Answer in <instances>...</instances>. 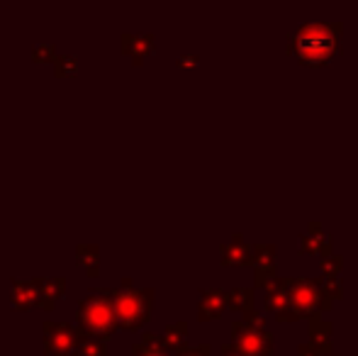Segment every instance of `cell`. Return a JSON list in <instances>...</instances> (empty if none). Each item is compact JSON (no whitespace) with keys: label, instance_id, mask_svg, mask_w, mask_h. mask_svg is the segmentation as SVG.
<instances>
[{"label":"cell","instance_id":"6da1fadb","mask_svg":"<svg viewBox=\"0 0 358 356\" xmlns=\"http://www.w3.org/2000/svg\"><path fill=\"white\" fill-rule=\"evenodd\" d=\"M341 24L336 22H310L302 24L295 34L287 37V52L297 54L302 64H327L336 54L341 42Z\"/></svg>","mask_w":358,"mask_h":356},{"label":"cell","instance_id":"7a4b0ae2","mask_svg":"<svg viewBox=\"0 0 358 356\" xmlns=\"http://www.w3.org/2000/svg\"><path fill=\"white\" fill-rule=\"evenodd\" d=\"M76 325L88 339L105 342L120 329L117 313H115V290L90 288L88 295L78 303Z\"/></svg>","mask_w":358,"mask_h":356},{"label":"cell","instance_id":"3957f363","mask_svg":"<svg viewBox=\"0 0 358 356\" xmlns=\"http://www.w3.org/2000/svg\"><path fill=\"white\" fill-rule=\"evenodd\" d=\"M154 310V290L120 285L115 290V313H117L120 329H139L149 320Z\"/></svg>","mask_w":358,"mask_h":356},{"label":"cell","instance_id":"277c9868","mask_svg":"<svg viewBox=\"0 0 358 356\" xmlns=\"http://www.w3.org/2000/svg\"><path fill=\"white\" fill-rule=\"evenodd\" d=\"M287 293H290L292 308L300 315H320L329 310L334 300L322 290V285L312 278H287Z\"/></svg>","mask_w":358,"mask_h":356},{"label":"cell","instance_id":"5b68a950","mask_svg":"<svg viewBox=\"0 0 358 356\" xmlns=\"http://www.w3.org/2000/svg\"><path fill=\"white\" fill-rule=\"evenodd\" d=\"M42 332H44V354L49 356H71L88 339L78 329V325L54 322V320H47L42 325Z\"/></svg>","mask_w":358,"mask_h":356},{"label":"cell","instance_id":"8992f818","mask_svg":"<svg viewBox=\"0 0 358 356\" xmlns=\"http://www.w3.org/2000/svg\"><path fill=\"white\" fill-rule=\"evenodd\" d=\"M231 344L244 356H271L273 354V334L268 329H256L244 320L231 322Z\"/></svg>","mask_w":358,"mask_h":356},{"label":"cell","instance_id":"52a82bcc","mask_svg":"<svg viewBox=\"0 0 358 356\" xmlns=\"http://www.w3.org/2000/svg\"><path fill=\"white\" fill-rule=\"evenodd\" d=\"M266 308L275 313L278 322H295L300 318L290 303V293H287V278H275L273 283L266 288Z\"/></svg>","mask_w":358,"mask_h":356},{"label":"cell","instance_id":"ba28073f","mask_svg":"<svg viewBox=\"0 0 358 356\" xmlns=\"http://www.w3.org/2000/svg\"><path fill=\"white\" fill-rule=\"evenodd\" d=\"M254 280L259 288H268L278 276H275V247L273 244H256L254 247Z\"/></svg>","mask_w":358,"mask_h":356},{"label":"cell","instance_id":"9c48e42d","mask_svg":"<svg viewBox=\"0 0 358 356\" xmlns=\"http://www.w3.org/2000/svg\"><path fill=\"white\" fill-rule=\"evenodd\" d=\"M120 47H122V54L132 57L134 64H144V59L149 57V54H154L156 39L151 32H122Z\"/></svg>","mask_w":358,"mask_h":356},{"label":"cell","instance_id":"30bf717a","mask_svg":"<svg viewBox=\"0 0 358 356\" xmlns=\"http://www.w3.org/2000/svg\"><path fill=\"white\" fill-rule=\"evenodd\" d=\"M32 280L39 290V308L42 310L57 308V303L66 293V278L64 276H37Z\"/></svg>","mask_w":358,"mask_h":356},{"label":"cell","instance_id":"8fae6325","mask_svg":"<svg viewBox=\"0 0 358 356\" xmlns=\"http://www.w3.org/2000/svg\"><path fill=\"white\" fill-rule=\"evenodd\" d=\"M13 290H10V303L17 310H29V308H39V290L34 285V280H22V278H13L10 280Z\"/></svg>","mask_w":358,"mask_h":356},{"label":"cell","instance_id":"7c38bea8","mask_svg":"<svg viewBox=\"0 0 358 356\" xmlns=\"http://www.w3.org/2000/svg\"><path fill=\"white\" fill-rule=\"evenodd\" d=\"M302 242V252L305 254H320L322 259L331 257V237L327 232H322L320 222H310V229L300 237Z\"/></svg>","mask_w":358,"mask_h":356},{"label":"cell","instance_id":"4fadbf2b","mask_svg":"<svg viewBox=\"0 0 358 356\" xmlns=\"http://www.w3.org/2000/svg\"><path fill=\"white\" fill-rule=\"evenodd\" d=\"M220 252H222V264H227V266H234V264H251V259H254V247H249L239 232L231 237V242L222 244Z\"/></svg>","mask_w":358,"mask_h":356},{"label":"cell","instance_id":"5bb4252c","mask_svg":"<svg viewBox=\"0 0 358 356\" xmlns=\"http://www.w3.org/2000/svg\"><path fill=\"white\" fill-rule=\"evenodd\" d=\"M227 308V293L224 290H203V295H200V303H198V318L203 320V322H208V320H217L222 313H224Z\"/></svg>","mask_w":358,"mask_h":356},{"label":"cell","instance_id":"9a60e30c","mask_svg":"<svg viewBox=\"0 0 358 356\" xmlns=\"http://www.w3.org/2000/svg\"><path fill=\"white\" fill-rule=\"evenodd\" d=\"M331 329H334V325L322 320L320 315H312L310 318V344L322 356L331 354Z\"/></svg>","mask_w":358,"mask_h":356},{"label":"cell","instance_id":"2e32d148","mask_svg":"<svg viewBox=\"0 0 358 356\" xmlns=\"http://www.w3.org/2000/svg\"><path fill=\"white\" fill-rule=\"evenodd\" d=\"M76 262L85 271V276H100V247L98 244H76Z\"/></svg>","mask_w":358,"mask_h":356},{"label":"cell","instance_id":"e0dca14e","mask_svg":"<svg viewBox=\"0 0 358 356\" xmlns=\"http://www.w3.org/2000/svg\"><path fill=\"white\" fill-rule=\"evenodd\" d=\"M132 356H173L166 349L164 337L146 332L137 344H132Z\"/></svg>","mask_w":358,"mask_h":356},{"label":"cell","instance_id":"ac0fdd59","mask_svg":"<svg viewBox=\"0 0 358 356\" xmlns=\"http://www.w3.org/2000/svg\"><path fill=\"white\" fill-rule=\"evenodd\" d=\"M185 337H188V322H183V320H180V322H171L164 332L166 349H169L171 354L180 352V349L185 347Z\"/></svg>","mask_w":358,"mask_h":356},{"label":"cell","instance_id":"d6986e66","mask_svg":"<svg viewBox=\"0 0 358 356\" xmlns=\"http://www.w3.org/2000/svg\"><path fill=\"white\" fill-rule=\"evenodd\" d=\"M254 290L251 288H231L227 290V308L239 310V313H249L254 310Z\"/></svg>","mask_w":358,"mask_h":356},{"label":"cell","instance_id":"ffe728a7","mask_svg":"<svg viewBox=\"0 0 358 356\" xmlns=\"http://www.w3.org/2000/svg\"><path fill=\"white\" fill-rule=\"evenodd\" d=\"M54 71H57L59 76H71V73L78 71V57H76V54H59V57L54 59Z\"/></svg>","mask_w":358,"mask_h":356},{"label":"cell","instance_id":"44dd1931","mask_svg":"<svg viewBox=\"0 0 358 356\" xmlns=\"http://www.w3.org/2000/svg\"><path fill=\"white\" fill-rule=\"evenodd\" d=\"M317 283L322 285V290H324L331 300L344 295V283H341V276H322Z\"/></svg>","mask_w":358,"mask_h":356},{"label":"cell","instance_id":"7402d4cb","mask_svg":"<svg viewBox=\"0 0 358 356\" xmlns=\"http://www.w3.org/2000/svg\"><path fill=\"white\" fill-rule=\"evenodd\" d=\"M57 57H59V52H57V47H54V42H42L32 47L34 62H54Z\"/></svg>","mask_w":358,"mask_h":356},{"label":"cell","instance_id":"603a6c76","mask_svg":"<svg viewBox=\"0 0 358 356\" xmlns=\"http://www.w3.org/2000/svg\"><path fill=\"white\" fill-rule=\"evenodd\" d=\"M76 356H110V354H108L105 342H98V339H85V342L80 344L78 352H76Z\"/></svg>","mask_w":358,"mask_h":356},{"label":"cell","instance_id":"cb8c5ba5","mask_svg":"<svg viewBox=\"0 0 358 356\" xmlns=\"http://www.w3.org/2000/svg\"><path fill=\"white\" fill-rule=\"evenodd\" d=\"M341 269H344V259L339 254H331V257L322 259V273L324 276H341Z\"/></svg>","mask_w":358,"mask_h":356},{"label":"cell","instance_id":"d4e9b609","mask_svg":"<svg viewBox=\"0 0 358 356\" xmlns=\"http://www.w3.org/2000/svg\"><path fill=\"white\" fill-rule=\"evenodd\" d=\"M173 356H213V347L210 344H198V347H188L185 344L180 352H176Z\"/></svg>","mask_w":358,"mask_h":356},{"label":"cell","instance_id":"484cf974","mask_svg":"<svg viewBox=\"0 0 358 356\" xmlns=\"http://www.w3.org/2000/svg\"><path fill=\"white\" fill-rule=\"evenodd\" d=\"M244 322L251 325V327H256V329H266V318L256 313V310H249V313H244Z\"/></svg>","mask_w":358,"mask_h":356},{"label":"cell","instance_id":"4316f807","mask_svg":"<svg viewBox=\"0 0 358 356\" xmlns=\"http://www.w3.org/2000/svg\"><path fill=\"white\" fill-rule=\"evenodd\" d=\"M297 356H320V352H317L310 342H305V344H300V347H297Z\"/></svg>","mask_w":358,"mask_h":356},{"label":"cell","instance_id":"83f0119b","mask_svg":"<svg viewBox=\"0 0 358 356\" xmlns=\"http://www.w3.org/2000/svg\"><path fill=\"white\" fill-rule=\"evenodd\" d=\"M178 66H195V64H198V57H195V54H183V57H178Z\"/></svg>","mask_w":358,"mask_h":356},{"label":"cell","instance_id":"f1b7e54d","mask_svg":"<svg viewBox=\"0 0 358 356\" xmlns=\"http://www.w3.org/2000/svg\"><path fill=\"white\" fill-rule=\"evenodd\" d=\"M220 356H244L239 352V349L234 347V344H222L220 347Z\"/></svg>","mask_w":358,"mask_h":356},{"label":"cell","instance_id":"f546056e","mask_svg":"<svg viewBox=\"0 0 358 356\" xmlns=\"http://www.w3.org/2000/svg\"><path fill=\"white\" fill-rule=\"evenodd\" d=\"M324 356H339V354H324Z\"/></svg>","mask_w":358,"mask_h":356},{"label":"cell","instance_id":"4dcf8cb0","mask_svg":"<svg viewBox=\"0 0 358 356\" xmlns=\"http://www.w3.org/2000/svg\"><path fill=\"white\" fill-rule=\"evenodd\" d=\"M71 356H76V354H71Z\"/></svg>","mask_w":358,"mask_h":356}]
</instances>
